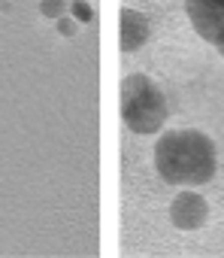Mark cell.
I'll return each mask as SVG.
<instances>
[{"mask_svg":"<svg viewBox=\"0 0 224 258\" xmlns=\"http://www.w3.org/2000/svg\"><path fill=\"white\" fill-rule=\"evenodd\" d=\"M149 37H152L149 19L140 10H134V7H125L122 10V52L131 55V52L143 49L149 43Z\"/></svg>","mask_w":224,"mask_h":258,"instance_id":"5b68a950","label":"cell"},{"mask_svg":"<svg viewBox=\"0 0 224 258\" xmlns=\"http://www.w3.org/2000/svg\"><path fill=\"white\" fill-rule=\"evenodd\" d=\"M40 13L46 16V19H61V16H67V4L64 0H40Z\"/></svg>","mask_w":224,"mask_h":258,"instance_id":"8992f818","label":"cell"},{"mask_svg":"<svg viewBox=\"0 0 224 258\" xmlns=\"http://www.w3.org/2000/svg\"><path fill=\"white\" fill-rule=\"evenodd\" d=\"M218 55H221V58H224V46H221V49H218Z\"/></svg>","mask_w":224,"mask_h":258,"instance_id":"9c48e42d","label":"cell"},{"mask_svg":"<svg viewBox=\"0 0 224 258\" xmlns=\"http://www.w3.org/2000/svg\"><path fill=\"white\" fill-rule=\"evenodd\" d=\"M122 118L128 131L140 137L161 134L170 118V103L161 85L146 73H128L122 79Z\"/></svg>","mask_w":224,"mask_h":258,"instance_id":"7a4b0ae2","label":"cell"},{"mask_svg":"<svg viewBox=\"0 0 224 258\" xmlns=\"http://www.w3.org/2000/svg\"><path fill=\"white\" fill-rule=\"evenodd\" d=\"M73 16H76V22H91V7H85V0H76Z\"/></svg>","mask_w":224,"mask_h":258,"instance_id":"52a82bcc","label":"cell"},{"mask_svg":"<svg viewBox=\"0 0 224 258\" xmlns=\"http://www.w3.org/2000/svg\"><path fill=\"white\" fill-rule=\"evenodd\" d=\"M58 31L70 37V34L76 31V22H73V19H67V16H61V19H58Z\"/></svg>","mask_w":224,"mask_h":258,"instance_id":"ba28073f","label":"cell"},{"mask_svg":"<svg viewBox=\"0 0 224 258\" xmlns=\"http://www.w3.org/2000/svg\"><path fill=\"white\" fill-rule=\"evenodd\" d=\"M185 13L197 37L215 49L224 46V0H185Z\"/></svg>","mask_w":224,"mask_h":258,"instance_id":"3957f363","label":"cell"},{"mask_svg":"<svg viewBox=\"0 0 224 258\" xmlns=\"http://www.w3.org/2000/svg\"><path fill=\"white\" fill-rule=\"evenodd\" d=\"M209 219V204L194 188H179V195L170 204V222L176 231H200Z\"/></svg>","mask_w":224,"mask_h":258,"instance_id":"277c9868","label":"cell"},{"mask_svg":"<svg viewBox=\"0 0 224 258\" xmlns=\"http://www.w3.org/2000/svg\"><path fill=\"white\" fill-rule=\"evenodd\" d=\"M218 152L209 134L197 127H170L155 143V170L167 185L200 188L215 179Z\"/></svg>","mask_w":224,"mask_h":258,"instance_id":"6da1fadb","label":"cell"}]
</instances>
